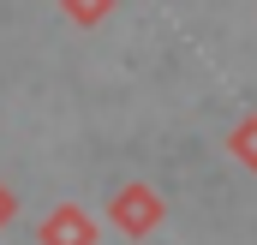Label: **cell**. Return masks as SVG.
<instances>
[{"mask_svg":"<svg viewBox=\"0 0 257 245\" xmlns=\"http://www.w3.org/2000/svg\"><path fill=\"white\" fill-rule=\"evenodd\" d=\"M114 221H120V233H150L156 221H162V197L150 191V185H126L120 197H114Z\"/></svg>","mask_w":257,"mask_h":245,"instance_id":"6da1fadb","label":"cell"},{"mask_svg":"<svg viewBox=\"0 0 257 245\" xmlns=\"http://www.w3.org/2000/svg\"><path fill=\"white\" fill-rule=\"evenodd\" d=\"M42 239H48V245H90V239H96V227H90L84 209H54L48 227H42Z\"/></svg>","mask_w":257,"mask_h":245,"instance_id":"7a4b0ae2","label":"cell"},{"mask_svg":"<svg viewBox=\"0 0 257 245\" xmlns=\"http://www.w3.org/2000/svg\"><path fill=\"white\" fill-rule=\"evenodd\" d=\"M227 150H233V162H245V168H257V114H245V120L227 132Z\"/></svg>","mask_w":257,"mask_h":245,"instance_id":"3957f363","label":"cell"},{"mask_svg":"<svg viewBox=\"0 0 257 245\" xmlns=\"http://www.w3.org/2000/svg\"><path fill=\"white\" fill-rule=\"evenodd\" d=\"M60 6L78 18V24H102V18L114 12V0H60Z\"/></svg>","mask_w":257,"mask_h":245,"instance_id":"277c9868","label":"cell"}]
</instances>
